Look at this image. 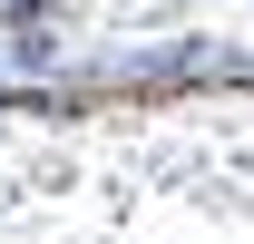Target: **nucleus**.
Returning a JSON list of instances; mask_svg holds the SVG:
<instances>
[{
  "instance_id": "1",
  "label": "nucleus",
  "mask_w": 254,
  "mask_h": 244,
  "mask_svg": "<svg viewBox=\"0 0 254 244\" xmlns=\"http://www.w3.org/2000/svg\"><path fill=\"white\" fill-rule=\"evenodd\" d=\"M215 68H225V39L176 30V39H147V49H118V59L78 68L68 88H98V78H118V88H186V78H215Z\"/></svg>"
},
{
  "instance_id": "4",
  "label": "nucleus",
  "mask_w": 254,
  "mask_h": 244,
  "mask_svg": "<svg viewBox=\"0 0 254 244\" xmlns=\"http://www.w3.org/2000/svg\"><path fill=\"white\" fill-rule=\"evenodd\" d=\"M0 88H20V78H10V30H0Z\"/></svg>"
},
{
  "instance_id": "3",
  "label": "nucleus",
  "mask_w": 254,
  "mask_h": 244,
  "mask_svg": "<svg viewBox=\"0 0 254 244\" xmlns=\"http://www.w3.org/2000/svg\"><path fill=\"white\" fill-rule=\"evenodd\" d=\"M68 0H0V30H20V20H59Z\"/></svg>"
},
{
  "instance_id": "2",
  "label": "nucleus",
  "mask_w": 254,
  "mask_h": 244,
  "mask_svg": "<svg viewBox=\"0 0 254 244\" xmlns=\"http://www.w3.org/2000/svg\"><path fill=\"white\" fill-rule=\"evenodd\" d=\"M10 78H20V88H68V78H78L68 10H59V20H20V30H10Z\"/></svg>"
}]
</instances>
